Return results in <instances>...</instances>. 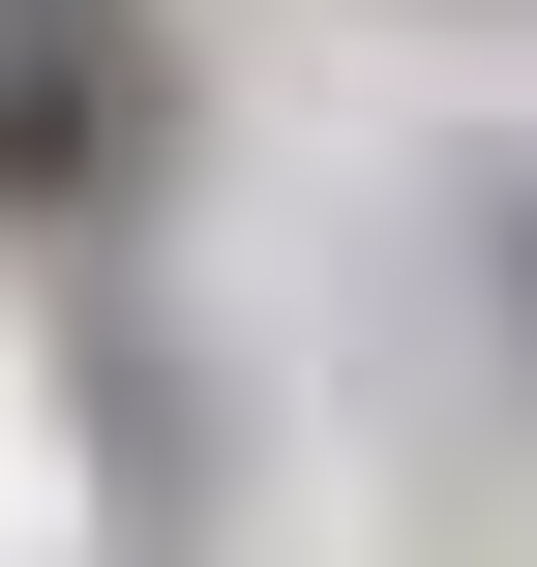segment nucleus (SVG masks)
Listing matches in <instances>:
<instances>
[{
	"label": "nucleus",
	"instance_id": "obj_1",
	"mask_svg": "<svg viewBox=\"0 0 537 567\" xmlns=\"http://www.w3.org/2000/svg\"><path fill=\"white\" fill-rule=\"evenodd\" d=\"M120 150H149V30L120 0H0V209H60Z\"/></svg>",
	"mask_w": 537,
	"mask_h": 567
}]
</instances>
